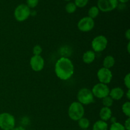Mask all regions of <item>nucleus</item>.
Returning <instances> with one entry per match:
<instances>
[{"label": "nucleus", "instance_id": "f257e3e1", "mask_svg": "<svg viewBox=\"0 0 130 130\" xmlns=\"http://www.w3.org/2000/svg\"><path fill=\"white\" fill-rule=\"evenodd\" d=\"M55 72L58 78L66 81L71 78L74 74V66L69 58L61 57L56 62Z\"/></svg>", "mask_w": 130, "mask_h": 130}, {"label": "nucleus", "instance_id": "f03ea898", "mask_svg": "<svg viewBox=\"0 0 130 130\" xmlns=\"http://www.w3.org/2000/svg\"><path fill=\"white\" fill-rule=\"evenodd\" d=\"M69 118L73 121L79 120L85 115V107L78 102H74L70 105L68 110Z\"/></svg>", "mask_w": 130, "mask_h": 130}, {"label": "nucleus", "instance_id": "7ed1b4c3", "mask_svg": "<svg viewBox=\"0 0 130 130\" xmlns=\"http://www.w3.org/2000/svg\"><path fill=\"white\" fill-rule=\"evenodd\" d=\"M15 127V119L8 112L0 114V128L3 130H12Z\"/></svg>", "mask_w": 130, "mask_h": 130}, {"label": "nucleus", "instance_id": "20e7f679", "mask_svg": "<svg viewBox=\"0 0 130 130\" xmlns=\"http://www.w3.org/2000/svg\"><path fill=\"white\" fill-rule=\"evenodd\" d=\"M78 102L82 105H89L94 102V96L91 90L86 88L81 89L77 95Z\"/></svg>", "mask_w": 130, "mask_h": 130}, {"label": "nucleus", "instance_id": "39448f33", "mask_svg": "<svg viewBox=\"0 0 130 130\" xmlns=\"http://www.w3.org/2000/svg\"><path fill=\"white\" fill-rule=\"evenodd\" d=\"M30 15V10L26 5L21 4L15 8L14 16L19 22L25 21Z\"/></svg>", "mask_w": 130, "mask_h": 130}, {"label": "nucleus", "instance_id": "423d86ee", "mask_svg": "<svg viewBox=\"0 0 130 130\" xmlns=\"http://www.w3.org/2000/svg\"><path fill=\"white\" fill-rule=\"evenodd\" d=\"M108 44V40L106 37L103 35H99L95 37L91 42V47L95 52H102L105 50Z\"/></svg>", "mask_w": 130, "mask_h": 130}, {"label": "nucleus", "instance_id": "0eeeda50", "mask_svg": "<svg viewBox=\"0 0 130 130\" xmlns=\"http://www.w3.org/2000/svg\"><path fill=\"white\" fill-rule=\"evenodd\" d=\"M91 91L95 97L102 99L109 96V93H110V89H109V86L105 84L99 83L96 84L93 87Z\"/></svg>", "mask_w": 130, "mask_h": 130}, {"label": "nucleus", "instance_id": "6e6552de", "mask_svg": "<svg viewBox=\"0 0 130 130\" xmlns=\"http://www.w3.org/2000/svg\"><path fill=\"white\" fill-rule=\"evenodd\" d=\"M98 8L103 12H108L114 10L118 6V0H99Z\"/></svg>", "mask_w": 130, "mask_h": 130}, {"label": "nucleus", "instance_id": "1a4fd4ad", "mask_svg": "<svg viewBox=\"0 0 130 130\" xmlns=\"http://www.w3.org/2000/svg\"><path fill=\"white\" fill-rule=\"evenodd\" d=\"M95 27V21L89 17L82 18L77 23V27L81 31L86 32L92 30Z\"/></svg>", "mask_w": 130, "mask_h": 130}, {"label": "nucleus", "instance_id": "9d476101", "mask_svg": "<svg viewBox=\"0 0 130 130\" xmlns=\"http://www.w3.org/2000/svg\"><path fill=\"white\" fill-rule=\"evenodd\" d=\"M97 77L100 83L107 85L110 83V81H112V73L109 69L102 67L98 71Z\"/></svg>", "mask_w": 130, "mask_h": 130}, {"label": "nucleus", "instance_id": "9b49d317", "mask_svg": "<svg viewBox=\"0 0 130 130\" xmlns=\"http://www.w3.org/2000/svg\"><path fill=\"white\" fill-rule=\"evenodd\" d=\"M30 65L33 71L35 72H39L44 68V58L41 55L32 56L30 60Z\"/></svg>", "mask_w": 130, "mask_h": 130}, {"label": "nucleus", "instance_id": "f8f14e48", "mask_svg": "<svg viewBox=\"0 0 130 130\" xmlns=\"http://www.w3.org/2000/svg\"><path fill=\"white\" fill-rule=\"evenodd\" d=\"M124 95V91L121 88L116 87L110 90L109 96L115 100H119L123 97Z\"/></svg>", "mask_w": 130, "mask_h": 130}, {"label": "nucleus", "instance_id": "ddd939ff", "mask_svg": "<svg viewBox=\"0 0 130 130\" xmlns=\"http://www.w3.org/2000/svg\"><path fill=\"white\" fill-rule=\"evenodd\" d=\"M99 116H100V120H102L104 121H109L112 117V110L109 107H104L100 110V113H99Z\"/></svg>", "mask_w": 130, "mask_h": 130}, {"label": "nucleus", "instance_id": "4468645a", "mask_svg": "<svg viewBox=\"0 0 130 130\" xmlns=\"http://www.w3.org/2000/svg\"><path fill=\"white\" fill-rule=\"evenodd\" d=\"M96 57L95 53L92 50H88L83 55V60L85 63L90 64L94 62Z\"/></svg>", "mask_w": 130, "mask_h": 130}, {"label": "nucleus", "instance_id": "2eb2a0df", "mask_svg": "<svg viewBox=\"0 0 130 130\" xmlns=\"http://www.w3.org/2000/svg\"><path fill=\"white\" fill-rule=\"evenodd\" d=\"M115 64V58L112 55H107L105 57L103 61V67L110 69Z\"/></svg>", "mask_w": 130, "mask_h": 130}, {"label": "nucleus", "instance_id": "dca6fc26", "mask_svg": "<svg viewBox=\"0 0 130 130\" xmlns=\"http://www.w3.org/2000/svg\"><path fill=\"white\" fill-rule=\"evenodd\" d=\"M108 124L106 121L99 120L93 126V130H108Z\"/></svg>", "mask_w": 130, "mask_h": 130}, {"label": "nucleus", "instance_id": "f3484780", "mask_svg": "<svg viewBox=\"0 0 130 130\" xmlns=\"http://www.w3.org/2000/svg\"><path fill=\"white\" fill-rule=\"evenodd\" d=\"M78 121V125L82 129H87L90 125V122L88 119L86 118H82Z\"/></svg>", "mask_w": 130, "mask_h": 130}, {"label": "nucleus", "instance_id": "a211bd4d", "mask_svg": "<svg viewBox=\"0 0 130 130\" xmlns=\"http://www.w3.org/2000/svg\"><path fill=\"white\" fill-rule=\"evenodd\" d=\"M99 9L97 6H92L88 10V16L91 19H94L99 15Z\"/></svg>", "mask_w": 130, "mask_h": 130}, {"label": "nucleus", "instance_id": "6ab92c4d", "mask_svg": "<svg viewBox=\"0 0 130 130\" xmlns=\"http://www.w3.org/2000/svg\"><path fill=\"white\" fill-rule=\"evenodd\" d=\"M113 103H114V100L109 95L102 99V104L104 107L110 108V107L112 106Z\"/></svg>", "mask_w": 130, "mask_h": 130}, {"label": "nucleus", "instance_id": "aec40b11", "mask_svg": "<svg viewBox=\"0 0 130 130\" xmlns=\"http://www.w3.org/2000/svg\"><path fill=\"white\" fill-rule=\"evenodd\" d=\"M77 8V6L74 4V3H68L66 6V10L68 13H73L75 12Z\"/></svg>", "mask_w": 130, "mask_h": 130}, {"label": "nucleus", "instance_id": "412c9836", "mask_svg": "<svg viewBox=\"0 0 130 130\" xmlns=\"http://www.w3.org/2000/svg\"><path fill=\"white\" fill-rule=\"evenodd\" d=\"M122 110L123 112L126 116L128 118L130 117V102H126L124 103L122 106Z\"/></svg>", "mask_w": 130, "mask_h": 130}, {"label": "nucleus", "instance_id": "4be33fe9", "mask_svg": "<svg viewBox=\"0 0 130 130\" xmlns=\"http://www.w3.org/2000/svg\"><path fill=\"white\" fill-rule=\"evenodd\" d=\"M110 130H126L124 125L120 123L116 122L112 123L110 126Z\"/></svg>", "mask_w": 130, "mask_h": 130}, {"label": "nucleus", "instance_id": "5701e85b", "mask_svg": "<svg viewBox=\"0 0 130 130\" xmlns=\"http://www.w3.org/2000/svg\"><path fill=\"white\" fill-rule=\"evenodd\" d=\"M88 3V0H75L74 4L77 7L83 8Z\"/></svg>", "mask_w": 130, "mask_h": 130}, {"label": "nucleus", "instance_id": "b1692460", "mask_svg": "<svg viewBox=\"0 0 130 130\" xmlns=\"http://www.w3.org/2000/svg\"><path fill=\"white\" fill-rule=\"evenodd\" d=\"M39 3V0H27V6L29 8H34Z\"/></svg>", "mask_w": 130, "mask_h": 130}, {"label": "nucleus", "instance_id": "393cba45", "mask_svg": "<svg viewBox=\"0 0 130 130\" xmlns=\"http://www.w3.org/2000/svg\"><path fill=\"white\" fill-rule=\"evenodd\" d=\"M42 51H43V50H42L41 46L40 45L37 44L33 48V54H34V55H40L42 53Z\"/></svg>", "mask_w": 130, "mask_h": 130}, {"label": "nucleus", "instance_id": "a878e982", "mask_svg": "<svg viewBox=\"0 0 130 130\" xmlns=\"http://www.w3.org/2000/svg\"><path fill=\"white\" fill-rule=\"evenodd\" d=\"M124 83L126 87L128 89H130V74H127L124 78Z\"/></svg>", "mask_w": 130, "mask_h": 130}, {"label": "nucleus", "instance_id": "bb28decb", "mask_svg": "<svg viewBox=\"0 0 130 130\" xmlns=\"http://www.w3.org/2000/svg\"><path fill=\"white\" fill-rule=\"evenodd\" d=\"M124 126L126 130H130V118H128V119L124 122Z\"/></svg>", "mask_w": 130, "mask_h": 130}, {"label": "nucleus", "instance_id": "cd10ccee", "mask_svg": "<svg viewBox=\"0 0 130 130\" xmlns=\"http://www.w3.org/2000/svg\"><path fill=\"white\" fill-rule=\"evenodd\" d=\"M125 37L128 41L130 39V29H128L125 32Z\"/></svg>", "mask_w": 130, "mask_h": 130}, {"label": "nucleus", "instance_id": "c85d7f7f", "mask_svg": "<svg viewBox=\"0 0 130 130\" xmlns=\"http://www.w3.org/2000/svg\"><path fill=\"white\" fill-rule=\"evenodd\" d=\"M12 130H25V129L22 126H18L15 127Z\"/></svg>", "mask_w": 130, "mask_h": 130}, {"label": "nucleus", "instance_id": "c756f323", "mask_svg": "<svg viewBox=\"0 0 130 130\" xmlns=\"http://www.w3.org/2000/svg\"><path fill=\"white\" fill-rule=\"evenodd\" d=\"M109 120H110V121H111L112 124V123H116V122H117L116 118H115V117H112V116L111 118H110V119H109Z\"/></svg>", "mask_w": 130, "mask_h": 130}, {"label": "nucleus", "instance_id": "7c9ffc66", "mask_svg": "<svg viewBox=\"0 0 130 130\" xmlns=\"http://www.w3.org/2000/svg\"><path fill=\"white\" fill-rule=\"evenodd\" d=\"M126 96H127V99H128V100H129L130 99V89H128V91H127V93H126Z\"/></svg>", "mask_w": 130, "mask_h": 130}, {"label": "nucleus", "instance_id": "2f4dec72", "mask_svg": "<svg viewBox=\"0 0 130 130\" xmlns=\"http://www.w3.org/2000/svg\"><path fill=\"white\" fill-rule=\"evenodd\" d=\"M118 1H120L121 3H127L128 2L129 0H118Z\"/></svg>", "mask_w": 130, "mask_h": 130}, {"label": "nucleus", "instance_id": "473e14b6", "mask_svg": "<svg viewBox=\"0 0 130 130\" xmlns=\"http://www.w3.org/2000/svg\"><path fill=\"white\" fill-rule=\"evenodd\" d=\"M129 46H130V43L129 42V43H128V53H129Z\"/></svg>", "mask_w": 130, "mask_h": 130}, {"label": "nucleus", "instance_id": "72a5a7b5", "mask_svg": "<svg viewBox=\"0 0 130 130\" xmlns=\"http://www.w3.org/2000/svg\"><path fill=\"white\" fill-rule=\"evenodd\" d=\"M82 130H89V129H82Z\"/></svg>", "mask_w": 130, "mask_h": 130}, {"label": "nucleus", "instance_id": "f704fd0d", "mask_svg": "<svg viewBox=\"0 0 130 130\" xmlns=\"http://www.w3.org/2000/svg\"><path fill=\"white\" fill-rule=\"evenodd\" d=\"M65 1H69V0H65Z\"/></svg>", "mask_w": 130, "mask_h": 130}]
</instances>
